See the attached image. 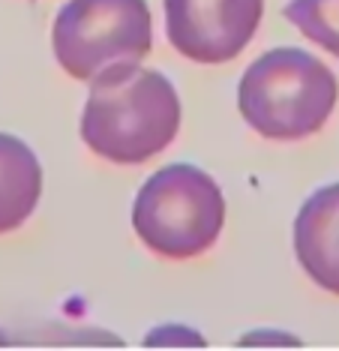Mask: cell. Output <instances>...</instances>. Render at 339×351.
Wrapping results in <instances>:
<instances>
[{"label": "cell", "instance_id": "6", "mask_svg": "<svg viewBox=\"0 0 339 351\" xmlns=\"http://www.w3.org/2000/svg\"><path fill=\"white\" fill-rule=\"evenodd\" d=\"M294 258L312 285L339 298V180L301 204L292 228Z\"/></svg>", "mask_w": 339, "mask_h": 351}, {"label": "cell", "instance_id": "3", "mask_svg": "<svg viewBox=\"0 0 339 351\" xmlns=\"http://www.w3.org/2000/svg\"><path fill=\"white\" fill-rule=\"evenodd\" d=\"M222 228V186L192 162L163 165L135 193L132 231L163 261H192L211 252Z\"/></svg>", "mask_w": 339, "mask_h": 351}, {"label": "cell", "instance_id": "2", "mask_svg": "<svg viewBox=\"0 0 339 351\" xmlns=\"http://www.w3.org/2000/svg\"><path fill=\"white\" fill-rule=\"evenodd\" d=\"M339 82L321 58L294 45L258 54L237 82L244 123L268 141H303L327 126Z\"/></svg>", "mask_w": 339, "mask_h": 351}, {"label": "cell", "instance_id": "8", "mask_svg": "<svg viewBox=\"0 0 339 351\" xmlns=\"http://www.w3.org/2000/svg\"><path fill=\"white\" fill-rule=\"evenodd\" d=\"M282 15L312 45L339 60V0H288Z\"/></svg>", "mask_w": 339, "mask_h": 351}, {"label": "cell", "instance_id": "9", "mask_svg": "<svg viewBox=\"0 0 339 351\" xmlns=\"http://www.w3.org/2000/svg\"><path fill=\"white\" fill-rule=\"evenodd\" d=\"M0 351H15V346H12V339L6 337L3 330H0Z\"/></svg>", "mask_w": 339, "mask_h": 351}, {"label": "cell", "instance_id": "5", "mask_svg": "<svg viewBox=\"0 0 339 351\" xmlns=\"http://www.w3.org/2000/svg\"><path fill=\"white\" fill-rule=\"evenodd\" d=\"M172 49L201 66L237 60L258 34L264 0H163Z\"/></svg>", "mask_w": 339, "mask_h": 351}, {"label": "cell", "instance_id": "7", "mask_svg": "<svg viewBox=\"0 0 339 351\" xmlns=\"http://www.w3.org/2000/svg\"><path fill=\"white\" fill-rule=\"evenodd\" d=\"M43 162L27 141L0 132V237L19 231L43 198Z\"/></svg>", "mask_w": 339, "mask_h": 351}, {"label": "cell", "instance_id": "1", "mask_svg": "<svg viewBox=\"0 0 339 351\" xmlns=\"http://www.w3.org/2000/svg\"><path fill=\"white\" fill-rule=\"evenodd\" d=\"M183 106L172 78L159 69L115 66L91 82L82 132L84 147L111 165H144L180 132Z\"/></svg>", "mask_w": 339, "mask_h": 351}, {"label": "cell", "instance_id": "4", "mask_svg": "<svg viewBox=\"0 0 339 351\" xmlns=\"http://www.w3.org/2000/svg\"><path fill=\"white\" fill-rule=\"evenodd\" d=\"M51 51L63 73L87 84L115 66H139L153 51L148 0H67L54 15Z\"/></svg>", "mask_w": 339, "mask_h": 351}]
</instances>
